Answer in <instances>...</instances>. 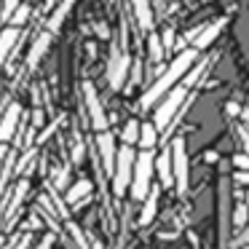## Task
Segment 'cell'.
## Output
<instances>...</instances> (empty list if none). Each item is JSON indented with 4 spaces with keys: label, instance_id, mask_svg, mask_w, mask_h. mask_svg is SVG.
Returning <instances> with one entry per match:
<instances>
[{
    "label": "cell",
    "instance_id": "cell-1",
    "mask_svg": "<svg viewBox=\"0 0 249 249\" xmlns=\"http://www.w3.org/2000/svg\"><path fill=\"white\" fill-rule=\"evenodd\" d=\"M196 59H198V51L196 49H185L179 51L177 56H174L172 62H169V67L161 72V75L153 81V86L147 89L145 94H142L140 99V107L142 110H150L156 102H161L166 94H172L174 89H177V83L182 81V78H188V72L196 67Z\"/></svg>",
    "mask_w": 249,
    "mask_h": 249
},
{
    "label": "cell",
    "instance_id": "cell-2",
    "mask_svg": "<svg viewBox=\"0 0 249 249\" xmlns=\"http://www.w3.org/2000/svg\"><path fill=\"white\" fill-rule=\"evenodd\" d=\"M231 190H233L231 177H220V185H217V241H220V247L231 244V233H233Z\"/></svg>",
    "mask_w": 249,
    "mask_h": 249
},
{
    "label": "cell",
    "instance_id": "cell-3",
    "mask_svg": "<svg viewBox=\"0 0 249 249\" xmlns=\"http://www.w3.org/2000/svg\"><path fill=\"white\" fill-rule=\"evenodd\" d=\"M153 172H156V156L150 150L137 153V166H134V179H131V198L142 201L150 196L153 190Z\"/></svg>",
    "mask_w": 249,
    "mask_h": 249
},
{
    "label": "cell",
    "instance_id": "cell-4",
    "mask_svg": "<svg viewBox=\"0 0 249 249\" xmlns=\"http://www.w3.org/2000/svg\"><path fill=\"white\" fill-rule=\"evenodd\" d=\"M188 97H190V89L177 86L172 94H166V97L158 102L156 113H153V124H156L158 131L172 129V121L179 115V110H182V105H185V99H188Z\"/></svg>",
    "mask_w": 249,
    "mask_h": 249
},
{
    "label": "cell",
    "instance_id": "cell-5",
    "mask_svg": "<svg viewBox=\"0 0 249 249\" xmlns=\"http://www.w3.org/2000/svg\"><path fill=\"white\" fill-rule=\"evenodd\" d=\"M129 70H131V56L124 49V33H121L118 40H113V54H110V65H107V86L113 91H121L126 86Z\"/></svg>",
    "mask_w": 249,
    "mask_h": 249
},
{
    "label": "cell",
    "instance_id": "cell-6",
    "mask_svg": "<svg viewBox=\"0 0 249 249\" xmlns=\"http://www.w3.org/2000/svg\"><path fill=\"white\" fill-rule=\"evenodd\" d=\"M134 166H137V153H134V147L124 145V147L118 150V158H115V174H113V193L118 196V198L131 190Z\"/></svg>",
    "mask_w": 249,
    "mask_h": 249
},
{
    "label": "cell",
    "instance_id": "cell-7",
    "mask_svg": "<svg viewBox=\"0 0 249 249\" xmlns=\"http://www.w3.org/2000/svg\"><path fill=\"white\" fill-rule=\"evenodd\" d=\"M172 163H174V188L179 196L188 193V182H190V161H188V145L185 137H177L172 142Z\"/></svg>",
    "mask_w": 249,
    "mask_h": 249
},
{
    "label": "cell",
    "instance_id": "cell-8",
    "mask_svg": "<svg viewBox=\"0 0 249 249\" xmlns=\"http://www.w3.org/2000/svg\"><path fill=\"white\" fill-rule=\"evenodd\" d=\"M83 99H86V110H89V118H91L94 131H107V115H105V107L99 102V94L94 89V83H83Z\"/></svg>",
    "mask_w": 249,
    "mask_h": 249
},
{
    "label": "cell",
    "instance_id": "cell-9",
    "mask_svg": "<svg viewBox=\"0 0 249 249\" xmlns=\"http://www.w3.org/2000/svg\"><path fill=\"white\" fill-rule=\"evenodd\" d=\"M27 190H30V179L27 177H22L17 182V188H14V193H11V198H8V204L3 206V212H0V220H3V225H6V231L14 225V217H17V212L22 209V204H24V196H27Z\"/></svg>",
    "mask_w": 249,
    "mask_h": 249
},
{
    "label": "cell",
    "instance_id": "cell-10",
    "mask_svg": "<svg viewBox=\"0 0 249 249\" xmlns=\"http://www.w3.org/2000/svg\"><path fill=\"white\" fill-rule=\"evenodd\" d=\"M19 121H22V105H17V102H11L3 113H0V142H3V145L17 137Z\"/></svg>",
    "mask_w": 249,
    "mask_h": 249
},
{
    "label": "cell",
    "instance_id": "cell-11",
    "mask_svg": "<svg viewBox=\"0 0 249 249\" xmlns=\"http://www.w3.org/2000/svg\"><path fill=\"white\" fill-rule=\"evenodd\" d=\"M97 153H99V158H102L105 177L113 179V174H115V158H118V153H115V137L110 134V131H102V134L97 137Z\"/></svg>",
    "mask_w": 249,
    "mask_h": 249
},
{
    "label": "cell",
    "instance_id": "cell-12",
    "mask_svg": "<svg viewBox=\"0 0 249 249\" xmlns=\"http://www.w3.org/2000/svg\"><path fill=\"white\" fill-rule=\"evenodd\" d=\"M19 38H22V30H19V27H11V24H8L3 33H0V67L11 59V54H14V49H17Z\"/></svg>",
    "mask_w": 249,
    "mask_h": 249
},
{
    "label": "cell",
    "instance_id": "cell-13",
    "mask_svg": "<svg viewBox=\"0 0 249 249\" xmlns=\"http://www.w3.org/2000/svg\"><path fill=\"white\" fill-rule=\"evenodd\" d=\"M91 190H94L91 179H78L75 185H70V188L65 190V204L67 206H81L83 201L91 196Z\"/></svg>",
    "mask_w": 249,
    "mask_h": 249
},
{
    "label": "cell",
    "instance_id": "cell-14",
    "mask_svg": "<svg viewBox=\"0 0 249 249\" xmlns=\"http://www.w3.org/2000/svg\"><path fill=\"white\" fill-rule=\"evenodd\" d=\"M222 27H225V19H217V22L206 24V27L201 30V35L193 40V49H196V51H206V49H209V46L217 40V35L222 33Z\"/></svg>",
    "mask_w": 249,
    "mask_h": 249
},
{
    "label": "cell",
    "instance_id": "cell-15",
    "mask_svg": "<svg viewBox=\"0 0 249 249\" xmlns=\"http://www.w3.org/2000/svg\"><path fill=\"white\" fill-rule=\"evenodd\" d=\"M156 169H158V179H161V188H172L174 185V163H172V147L158 156L156 161Z\"/></svg>",
    "mask_w": 249,
    "mask_h": 249
},
{
    "label": "cell",
    "instance_id": "cell-16",
    "mask_svg": "<svg viewBox=\"0 0 249 249\" xmlns=\"http://www.w3.org/2000/svg\"><path fill=\"white\" fill-rule=\"evenodd\" d=\"M131 11H134V19H137V27L140 30H153V14L150 8V0H131Z\"/></svg>",
    "mask_w": 249,
    "mask_h": 249
},
{
    "label": "cell",
    "instance_id": "cell-17",
    "mask_svg": "<svg viewBox=\"0 0 249 249\" xmlns=\"http://www.w3.org/2000/svg\"><path fill=\"white\" fill-rule=\"evenodd\" d=\"M51 40H54V35H51V33H40L38 38H35L33 49H30V54H27V67H35L40 59H43V54L51 49Z\"/></svg>",
    "mask_w": 249,
    "mask_h": 249
},
{
    "label": "cell",
    "instance_id": "cell-18",
    "mask_svg": "<svg viewBox=\"0 0 249 249\" xmlns=\"http://www.w3.org/2000/svg\"><path fill=\"white\" fill-rule=\"evenodd\" d=\"M72 3H75V0H62L59 6L54 8V14L49 17V24H46V33H51V35H54L56 30H59L62 24H65V19H67V14H70Z\"/></svg>",
    "mask_w": 249,
    "mask_h": 249
},
{
    "label": "cell",
    "instance_id": "cell-19",
    "mask_svg": "<svg viewBox=\"0 0 249 249\" xmlns=\"http://www.w3.org/2000/svg\"><path fill=\"white\" fill-rule=\"evenodd\" d=\"M158 196H161V188H153L150 196L145 198L142 212H140V225H150L153 222V217H156V212H158Z\"/></svg>",
    "mask_w": 249,
    "mask_h": 249
},
{
    "label": "cell",
    "instance_id": "cell-20",
    "mask_svg": "<svg viewBox=\"0 0 249 249\" xmlns=\"http://www.w3.org/2000/svg\"><path fill=\"white\" fill-rule=\"evenodd\" d=\"M140 134H142V124L137 118H131V121H126L124 131H121V140H124V145L134 147V145H140Z\"/></svg>",
    "mask_w": 249,
    "mask_h": 249
},
{
    "label": "cell",
    "instance_id": "cell-21",
    "mask_svg": "<svg viewBox=\"0 0 249 249\" xmlns=\"http://www.w3.org/2000/svg\"><path fill=\"white\" fill-rule=\"evenodd\" d=\"M158 140H161V137H158V129H156V124H142V134H140V147L142 150H150L153 153V147L158 145Z\"/></svg>",
    "mask_w": 249,
    "mask_h": 249
},
{
    "label": "cell",
    "instance_id": "cell-22",
    "mask_svg": "<svg viewBox=\"0 0 249 249\" xmlns=\"http://www.w3.org/2000/svg\"><path fill=\"white\" fill-rule=\"evenodd\" d=\"M65 228H67V233H70V238H72V244H75V249H94V244L89 241V236L75 225V222L67 220V222H65Z\"/></svg>",
    "mask_w": 249,
    "mask_h": 249
},
{
    "label": "cell",
    "instance_id": "cell-23",
    "mask_svg": "<svg viewBox=\"0 0 249 249\" xmlns=\"http://www.w3.org/2000/svg\"><path fill=\"white\" fill-rule=\"evenodd\" d=\"M147 49H150V62H161V59H163V51H166V46H163V40L158 38L156 33L147 35Z\"/></svg>",
    "mask_w": 249,
    "mask_h": 249
},
{
    "label": "cell",
    "instance_id": "cell-24",
    "mask_svg": "<svg viewBox=\"0 0 249 249\" xmlns=\"http://www.w3.org/2000/svg\"><path fill=\"white\" fill-rule=\"evenodd\" d=\"M27 19H30V6H27V3H22V6L17 8V14L11 17V22H8V24H11V27H19V30H22L24 24H27Z\"/></svg>",
    "mask_w": 249,
    "mask_h": 249
},
{
    "label": "cell",
    "instance_id": "cell-25",
    "mask_svg": "<svg viewBox=\"0 0 249 249\" xmlns=\"http://www.w3.org/2000/svg\"><path fill=\"white\" fill-rule=\"evenodd\" d=\"M204 70H206V62H201V65H196L193 70L188 72V78H185V83H182V86H185V89H190V86H193V83L198 81L201 75H204Z\"/></svg>",
    "mask_w": 249,
    "mask_h": 249
},
{
    "label": "cell",
    "instance_id": "cell-26",
    "mask_svg": "<svg viewBox=\"0 0 249 249\" xmlns=\"http://www.w3.org/2000/svg\"><path fill=\"white\" fill-rule=\"evenodd\" d=\"M22 6V0H3V19L11 22V17L17 14V8Z\"/></svg>",
    "mask_w": 249,
    "mask_h": 249
},
{
    "label": "cell",
    "instance_id": "cell-27",
    "mask_svg": "<svg viewBox=\"0 0 249 249\" xmlns=\"http://www.w3.org/2000/svg\"><path fill=\"white\" fill-rule=\"evenodd\" d=\"M233 166L241 169V172H249V153H236L233 156Z\"/></svg>",
    "mask_w": 249,
    "mask_h": 249
},
{
    "label": "cell",
    "instance_id": "cell-28",
    "mask_svg": "<svg viewBox=\"0 0 249 249\" xmlns=\"http://www.w3.org/2000/svg\"><path fill=\"white\" fill-rule=\"evenodd\" d=\"M54 241H56V233H46V236L40 238L33 249H51V247H54Z\"/></svg>",
    "mask_w": 249,
    "mask_h": 249
},
{
    "label": "cell",
    "instance_id": "cell-29",
    "mask_svg": "<svg viewBox=\"0 0 249 249\" xmlns=\"http://www.w3.org/2000/svg\"><path fill=\"white\" fill-rule=\"evenodd\" d=\"M163 46H166V51L169 49H174V46H177V43H174V27H166V30H163Z\"/></svg>",
    "mask_w": 249,
    "mask_h": 249
},
{
    "label": "cell",
    "instance_id": "cell-30",
    "mask_svg": "<svg viewBox=\"0 0 249 249\" xmlns=\"http://www.w3.org/2000/svg\"><path fill=\"white\" fill-rule=\"evenodd\" d=\"M56 188H67V169H62V172H56Z\"/></svg>",
    "mask_w": 249,
    "mask_h": 249
},
{
    "label": "cell",
    "instance_id": "cell-31",
    "mask_svg": "<svg viewBox=\"0 0 249 249\" xmlns=\"http://www.w3.org/2000/svg\"><path fill=\"white\" fill-rule=\"evenodd\" d=\"M6 158H8V150H6V145L0 142V172H3V163H6Z\"/></svg>",
    "mask_w": 249,
    "mask_h": 249
},
{
    "label": "cell",
    "instance_id": "cell-32",
    "mask_svg": "<svg viewBox=\"0 0 249 249\" xmlns=\"http://www.w3.org/2000/svg\"><path fill=\"white\" fill-rule=\"evenodd\" d=\"M43 3H46V8H56V6L62 3V0H43Z\"/></svg>",
    "mask_w": 249,
    "mask_h": 249
},
{
    "label": "cell",
    "instance_id": "cell-33",
    "mask_svg": "<svg viewBox=\"0 0 249 249\" xmlns=\"http://www.w3.org/2000/svg\"><path fill=\"white\" fill-rule=\"evenodd\" d=\"M241 118H244V121H247V124H249V107H244V110H241Z\"/></svg>",
    "mask_w": 249,
    "mask_h": 249
},
{
    "label": "cell",
    "instance_id": "cell-34",
    "mask_svg": "<svg viewBox=\"0 0 249 249\" xmlns=\"http://www.w3.org/2000/svg\"><path fill=\"white\" fill-rule=\"evenodd\" d=\"M241 249H249V244H244V247H241Z\"/></svg>",
    "mask_w": 249,
    "mask_h": 249
}]
</instances>
